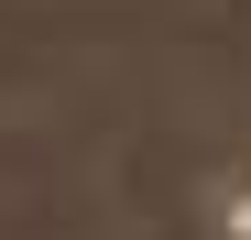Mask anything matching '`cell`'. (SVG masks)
I'll use <instances>...</instances> for the list:
<instances>
[{
	"mask_svg": "<svg viewBox=\"0 0 251 240\" xmlns=\"http://www.w3.org/2000/svg\"><path fill=\"white\" fill-rule=\"evenodd\" d=\"M186 229H197V240H251V142H240V153H219V164L197 175Z\"/></svg>",
	"mask_w": 251,
	"mask_h": 240,
	"instance_id": "cell-1",
	"label": "cell"
}]
</instances>
